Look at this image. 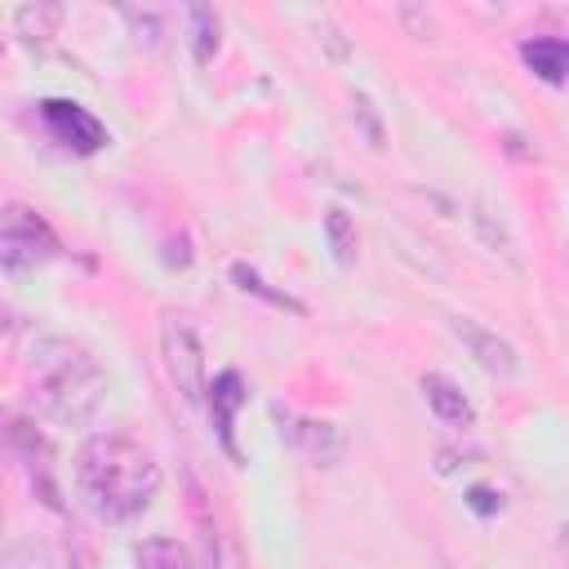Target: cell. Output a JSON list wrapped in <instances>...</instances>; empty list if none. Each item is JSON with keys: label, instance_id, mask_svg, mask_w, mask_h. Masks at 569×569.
Listing matches in <instances>:
<instances>
[{"label": "cell", "instance_id": "obj_16", "mask_svg": "<svg viewBox=\"0 0 569 569\" xmlns=\"http://www.w3.org/2000/svg\"><path fill=\"white\" fill-rule=\"evenodd\" d=\"M0 427H4V418H0Z\"/></svg>", "mask_w": 569, "mask_h": 569}, {"label": "cell", "instance_id": "obj_14", "mask_svg": "<svg viewBox=\"0 0 569 569\" xmlns=\"http://www.w3.org/2000/svg\"><path fill=\"white\" fill-rule=\"evenodd\" d=\"M231 276L240 280V289H244V293H258V298H267V302H276V307H289V311H302L293 298H284V293H271V289L258 280V271H249L244 262H236V267H231Z\"/></svg>", "mask_w": 569, "mask_h": 569}, {"label": "cell", "instance_id": "obj_10", "mask_svg": "<svg viewBox=\"0 0 569 569\" xmlns=\"http://www.w3.org/2000/svg\"><path fill=\"white\" fill-rule=\"evenodd\" d=\"M133 560H138V569H196L191 551L173 538H142L133 547Z\"/></svg>", "mask_w": 569, "mask_h": 569}, {"label": "cell", "instance_id": "obj_4", "mask_svg": "<svg viewBox=\"0 0 569 569\" xmlns=\"http://www.w3.org/2000/svg\"><path fill=\"white\" fill-rule=\"evenodd\" d=\"M40 120H44V129H49L67 151H76V156H93V151L107 147L102 120H98L89 107L71 102V98H44V102H40Z\"/></svg>", "mask_w": 569, "mask_h": 569}, {"label": "cell", "instance_id": "obj_12", "mask_svg": "<svg viewBox=\"0 0 569 569\" xmlns=\"http://www.w3.org/2000/svg\"><path fill=\"white\" fill-rule=\"evenodd\" d=\"M325 240H329L338 267H351L356 262V227H351L347 209H329L325 213Z\"/></svg>", "mask_w": 569, "mask_h": 569}, {"label": "cell", "instance_id": "obj_9", "mask_svg": "<svg viewBox=\"0 0 569 569\" xmlns=\"http://www.w3.org/2000/svg\"><path fill=\"white\" fill-rule=\"evenodd\" d=\"M520 58H525V67H529L538 80H547V84H565L569 44H565L560 36H533V40H525V44H520Z\"/></svg>", "mask_w": 569, "mask_h": 569}, {"label": "cell", "instance_id": "obj_15", "mask_svg": "<svg viewBox=\"0 0 569 569\" xmlns=\"http://www.w3.org/2000/svg\"><path fill=\"white\" fill-rule=\"evenodd\" d=\"M467 507H471V511H480V516H493V511L502 507V498H498L493 489H485V485H476V489L467 493Z\"/></svg>", "mask_w": 569, "mask_h": 569}, {"label": "cell", "instance_id": "obj_1", "mask_svg": "<svg viewBox=\"0 0 569 569\" xmlns=\"http://www.w3.org/2000/svg\"><path fill=\"white\" fill-rule=\"evenodd\" d=\"M156 489H160V462L133 436L98 431L80 445V453H76V493L98 520L124 525V520L142 516L151 507Z\"/></svg>", "mask_w": 569, "mask_h": 569}, {"label": "cell", "instance_id": "obj_5", "mask_svg": "<svg viewBox=\"0 0 569 569\" xmlns=\"http://www.w3.org/2000/svg\"><path fill=\"white\" fill-rule=\"evenodd\" d=\"M164 365H169V378L178 382L182 400L200 405L204 400V351H200L191 320H182V316L164 320Z\"/></svg>", "mask_w": 569, "mask_h": 569}, {"label": "cell", "instance_id": "obj_2", "mask_svg": "<svg viewBox=\"0 0 569 569\" xmlns=\"http://www.w3.org/2000/svg\"><path fill=\"white\" fill-rule=\"evenodd\" d=\"M22 373H27L31 400L53 422H84L107 391V373L98 356L84 342L62 333H36L22 347Z\"/></svg>", "mask_w": 569, "mask_h": 569}, {"label": "cell", "instance_id": "obj_6", "mask_svg": "<svg viewBox=\"0 0 569 569\" xmlns=\"http://www.w3.org/2000/svg\"><path fill=\"white\" fill-rule=\"evenodd\" d=\"M449 329L458 333V342L471 351V360L485 369V373H498V378H511L516 369H520V360H516V347L507 342V338H498L493 329H485V325H476V320H467V316H458V320H449Z\"/></svg>", "mask_w": 569, "mask_h": 569}, {"label": "cell", "instance_id": "obj_3", "mask_svg": "<svg viewBox=\"0 0 569 569\" xmlns=\"http://www.w3.org/2000/svg\"><path fill=\"white\" fill-rule=\"evenodd\" d=\"M58 231L31 204H0V271H36L58 258Z\"/></svg>", "mask_w": 569, "mask_h": 569}, {"label": "cell", "instance_id": "obj_7", "mask_svg": "<svg viewBox=\"0 0 569 569\" xmlns=\"http://www.w3.org/2000/svg\"><path fill=\"white\" fill-rule=\"evenodd\" d=\"M204 400H209V413H213V427H218L222 449H227V453L240 462V445H236V409L249 400L244 378H240L236 369L213 373V382H204Z\"/></svg>", "mask_w": 569, "mask_h": 569}, {"label": "cell", "instance_id": "obj_8", "mask_svg": "<svg viewBox=\"0 0 569 569\" xmlns=\"http://www.w3.org/2000/svg\"><path fill=\"white\" fill-rule=\"evenodd\" d=\"M422 396H427V409L445 422V427H476V409L471 400L462 396V387L445 373H427L422 378Z\"/></svg>", "mask_w": 569, "mask_h": 569}, {"label": "cell", "instance_id": "obj_13", "mask_svg": "<svg viewBox=\"0 0 569 569\" xmlns=\"http://www.w3.org/2000/svg\"><path fill=\"white\" fill-rule=\"evenodd\" d=\"M293 440H298V445H307L316 462H329V458H338V445H342V440H338V431H333L329 422H298Z\"/></svg>", "mask_w": 569, "mask_h": 569}, {"label": "cell", "instance_id": "obj_11", "mask_svg": "<svg viewBox=\"0 0 569 569\" xmlns=\"http://www.w3.org/2000/svg\"><path fill=\"white\" fill-rule=\"evenodd\" d=\"M187 18H191V53L196 62H209L218 53V13L209 4H191Z\"/></svg>", "mask_w": 569, "mask_h": 569}]
</instances>
